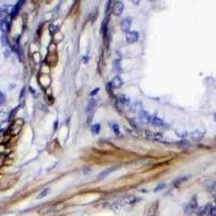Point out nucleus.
Returning <instances> with one entry per match:
<instances>
[{
	"mask_svg": "<svg viewBox=\"0 0 216 216\" xmlns=\"http://www.w3.org/2000/svg\"><path fill=\"white\" fill-rule=\"evenodd\" d=\"M180 146H184V147H187V146H189V145H190L188 140H182V142H180Z\"/></svg>",
	"mask_w": 216,
	"mask_h": 216,
	"instance_id": "25",
	"label": "nucleus"
},
{
	"mask_svg": "<svg viewBox=\"0 0 216 216\" xmlns=\"http://www.w3.org/2000/svg\"><path fill=\"white\" fill-rule=\"evenodd\" d=\"M111 128H113V132L116 133V135H117V136H119V135H120V130H119V126H118V124L113 123V126H111Z\"/></svg>",
	"mask_w": 216,
	"mask_h": 216,
	"instance_id": "22",
	"label": "nucleus"
},
{
	"mask_svg": "<svg viewBox=\"0 0 216 216\" xmlns=\"http://www.w3.org/2000/svg\"><path fill=\"white\" fill-rule=\"evenodd\" d=\"M91 131H92L93 134H99V131H101V126H99V123H94L92 126V128H91Z\"/></svg>",
	"mask_w": 216,
	"mask_h": 216,
	"instance_id": "18",
	"label": "nucleus"
},
{
	"mask_svg": "<svg viewBox=\"0 0 216 216\" xmlns=\"http://www.w3.org/2000/svg\"><path fill=\"white\" fill-rule=\"evenodd\" d=\"M138 113H140V120L142 122H144V123H149V122H151L153 117H150V115H149L147 111H145V110L142 109Z\"/></svg>",
	"mask_w": 216,
	"mask_h": 216,
	"instance_id": "8",
	"label": "nucleus"
},
{
	"mask_svg": "<svg viewBox=\"0 0 216 216\" xmlns=\"http://www.w3.org/2000/svg\"><path fill=\"white\" fill-rule=\"evenodd\" d=\"M140 106H142V105H140V103H138V102H137V103H134L131 106V110H133V111H136L137 109L142 110V109H140Z\"/></svg>",
	"mask_w": 216,
	"mask_h": 216,
	"instance_id": "20",
	"label": "nucleus"
},
{
	"mask_svg": "<svg viewBox=\"0 0 216 216\" xmlns=\"http://www.w3.org/2000/svg\"><path fill=\"white\" fill-rule=\"evenodd\" d=\"M113 68H116L118 72H120L121 68H120V62H119V61H115V62H113Z\"/></svg>",
	"mask_w": 216,
	"mask_h": 216,
	"instance_id": "24",
	"label": "nucleus"
},
{
	"mask_svg": "<svg viewBox=\"0 0 216 216\" xmlns=\"http://www.w3.org/2000/svg\"><path fill=\"white\" fill-rule=\"evenodd\" d=\"M197 207H198L197 198H196V197H194V198L190 200V202H189V205H188V209H187V211H188V210H191V211H194V210H196V209H197Z\"/></svg>",
	"mask_w": 216,
	"mask_h": 216,
	"instance_id": "17",
	"label": "nucleus"
},
{
	"mask_svg": "<svg viewBox=\"0 0 216 216\" xmlns=\"http://www.w3.org/2000/svg\"><path fill=\"white\" fill-rule=\"evenodd\" d=\"M95 106H96V101L95 99H90L88 102V105H86V111L88 113H92L94 110Z\"/></svg>",
	"mask_w": 216,
	"mask_h": 216,
	"instance_id": "16",
	"label": "nucleus"
},
{
	"mask_svg": "<svg viewBox=\"0 0 216 216\" xmlns=\"http://www.w3.org/2000/svg\"><path fill=\"white\" fill-rule=\"evenodd\" d=\"M54 211H55V207L54 205H48V207H42L40 211H39V214L45 215V214H50V213H52Z\"/></svg>",
	"mask_w": 216,
	"mask_h": 216,
	"instance_id": "12",
	"label": "nucleus"
},
{
	"mask_svg": "<svg viewBox=\"0 0 216 216\" xmlns=\"http://www.w3.org/2000/svg\"><path fill=\"white\" fill-rule=\"evenodd\" d=\"M1 164H2V161H0V165H1Z\"/></svg>",
	"mask_w": 216,
	"mask_h": 216,
	"instance_id": "30",
	"label": "nucleus"
},
{
	"mask_svg": "<svg viewBox=\"0 0 216 216\" xmlns=\"http://www.w3.org/2000/svg\"><path fill=\"white\" fill-rule=\"evenodd\" d=\"M151 123H153L155 126H158V128H169V124H167V122L159 117H153Z\"/></svg>",
	"mask_w": 216,
	"mask_h": 216,
	"instance_id": "4",
	"label": "nucleus"
},
{
	"mask_svg": "<svg viewBox=\"0 0 216 216\" xmlns=\"http://www.w3.org/2000/svg\"><path fill=\"white\" fill-rule=\"evenodd\" d=\"M110 84L113 86V89H117V88H120L122 86V80L120 77L116 76L113 78V80L110 81Z\"/></svg>",
	"mask_w": 216,
	"mask_h": 216,
	"instance_id": "11",
	"label": "nucleus"
},
{
	"mask_svg": "<svg viewBox=\"0 0 216 216\" xmlns=\"http://www.w3.org/2000/svg\"><path fill=\"white\" fill-rule=\"evenodd\" d=\"M145 133H146V136L148 137V138H150V140H161L162 138H163V136H162L161 133H159V132H151V131H145Z\"/></svg>",
	"mask_w": 216,
	"mask_h": 216,
	"instance_id": "5",
	"label": "nucleus"
},
{
	"mask_svg": "<svg viewBox=\"0 0 216 216\" xmlns=\"http://www.w3.org/2000/svg\"><path fill=\"white\" fill-rule=\"evenodd\" d=\"M159 211V203L153 202L146 210V216H158Z\"/></svg>",
	"mask_w": 216,
	"mask_h": 216,
	"instance_id": "1",
	"label": "nucleus"
},
{
	"mask_svg": "<svg viewBox=\"0 0 216 216\" xmlns=\"http://www.w3.org/2000/svg\"><path fill=\"white\" fill-rule=\"evenodd\" d=\"M211 210H212V207L210 205V204H207V205L203 207L202 209L200 210V212H199V215H201V216L209 215V214H211Z\"/></svg>",
	"mask_w": 216,
	"mask_h": 216,
	"instance_id": "15",
	"label": "nucleus"
},
{
	"mask_svg": "<svg viewBox=\"0 0 216 216\" xmlns=\"http://www.w3.org/2000/svg\"><path fill=\"white\" fill-rule=\"evenodd\" d=\"M165 187V184L164 183H160V184L157 185V187L155 188V192H157V191H160V190H162V189Z\"/></svg>",
	"mask_w": 216,
	"mask_h": 216,
	"instance_id": "23",
	"label": "nucleus"
},
{
	"mask_svg": "<svg viewBox=\"0 0 216 216\" xmlns=\"http://www.w3.org/2000/svg\"><path fill=\"white\" fill-rule=\"evenodd\" d=\"M118 167H108V169H106V170H104L103 172H101L99 175V180H104V178H106V177H108V176L110 175L111 173H113V171H116L117 170Z\"/></svg>",
	"mask_w": 216,
	"mask_h": 216,
	"instance_id": "6",
	"label": "nucleus"
},
{
	"mask_svg": "<svg viewBox=\"0 0 216 216\" xmlns=\"http://www.w3.org/2000/svg\"><path fill=\"white\" fill-rule=\"evenodd\" d=\"M59 29V25H55V24H51V26H50V32H52V34H55V32H57Z\"/></svg>",
	"mask_w": 216,
	"mask_h": 216,
	"instance_id": "19",
	"label": "nucleus"
},
{
	"mask_svg": "<svg viewBox=\"0 0 216 216\" xmlns=\"http://www.w3.org/2000/svg\"><path fill=\"white\" fill-rule=\"evenodd\" d=\"M210 215H212V216H216V207H212L211 214H210Z\"/></svg>",
	"mask_w": 216,
	"mask_h": 216,
	"instance_id": "27",
	"label": "nucleus"
},
{
	"mask_svg": "<svg viewBox=\"0 0 216 216\" xmlns=\"http://www.w3.org/2000/svg\"><path fill=\"white\" fill-rule=\"evenodd\" d=\"M99 88H97V89H94V90H93V92H91V93H90V95H91V96H93V95H95L96 93H99Z\"/></svg>",
	"mask_w": 216,
	"mask_h": 216,
	"instance_id": "28",
	"label": "nucleus"
},
{
	"mask_svg": "<svg viewBox=\"0 0 216 216\" xmlns=\"http://www.w3.org/2000/svg\"><path fill=\"white\" fill-rule=\"evenodd\" d=\"M126 42L128 43H135L138 41V34L134 30H131V32H126Z\"/></svg>",
	"mask_w": 216,
	"mask_h": 216,
	"instance_id": "2",
	"label": "nucleus"
},
{
	"mask_svg": "<svg viewBox=\"0 0 216 216\" xmlns=\"http://www.w3.org/2000/svg\"><path fill=\"white\" fill-rule=\"evenodd\" d=\"M214 120H215V122H216V113L214 115Z\"/></svg>",
	"mask_w": 216,
	"mask_h": 216,
	"instance_id": "29",
	"label": "nucleus"
},
{
	"mask_svg": "<svg viewBox=\"0 0 216 216\" xmlns=\"http://www.w3.org/2000/svg\"><path fill=\"white\" fill-rule=\"evenodd\" d=\"M0 30L2 32H9V23L7 22V20H1L0 21Z\"/></svg>",
	"mask_w": 216,
	"mask_h": 216,
	"instance_id": "14",
	"label": "nucleus"
},
{
	"mask_svg": "<svg viewBox=\"0 0 216 216\" xmlns=\"http://www.w3.org/2000/svg\"><path fill=\"white\" fill-rule=\"evenodd\" d=\"M120 27L123 32H130V28H131V20L129 18H123L121 21V24H120Z\"/></svg>",
	"mask_w": 216,
	"mask_h": 216,
	"instance_id": "9",
	"label": "nucleus"
},
{
	"mask_svg": "<svg viewBox=\"0 0 216 216\" xmlns=\"http://www.w3.org/2000/svg\"><path fill=\"white\" fill-rule=\"evenodd\" d=\"M117 104L118 105H121L123 107H126V106H128V105L130 104V97L124 94H121L120 96H118Z\"/></svg>",
	"mask_w": 216,
	"mask_h": 216,
	"instance_id": "7",
	"label": "nucleus"
},
{
	"mask_svg": "<svg viewBox=\"0 0 216 216\" xmlns=\"http://www.w3.org/2000/svg\"><path fill=\"white\" fill-rule=\"evenodd\" d=\"M5 95L2 94V92H0V104L5 103Z\"/></svg>",
	"mask_w": 216,
	"mask_h": 216,
	"instance_id": "26",
	"label": "nucleus"
},
{
	"mask_svg": "<svg viewBox=\"0 0 216 216\" xmlns=\"http://www.w3.org/2000/svg\"><path fill=\"white\" fill-rule=\"evenodd\" d=\"M123 10H124V5H123L122 2H120V1H118V2H116V3L113 5V13L115 14L116 16H119V15H121V14L123 13Z\"/></svg>",
	"mask_w": 216,
	"mask_h": 216,
	"instance_id": "3",
	"label": "nucleus"
},
{
	"mask_svg": "<svg viewBox=\"0 0 216 216\" xmlns=\"http://www.w3.org/2000/svg\"><path fill=\"white\" fill-rule=\"evenodd\" d=\"M49 191H50V188H47V189H45L42 192H41L38 197H37V199H42L43 197H45V196H48V194H49Z\"/></svg>",
	"mask_w": 216,
	"mask_h": 216,
	"instance_id": "21",
	"label": "nucleus"
},
{
	"mask_svg": "<svg viewBox=\"0 0 216 216\" xmlns=\"http://www.w3.org/2000/svg\"><path fill=\"white\" fill-rule=\"evenodd\" d=\"M190 135H191V138H192L194 140H199L203 137L204 132H203V130H196V131H194Z\"/></svg>",
	"mask_w": 216,
	"mask_h": 216,
	"instance_id": "10",
	"label": "nucleus"
},
{
	"mask_svg": "<svg viewBox=\"0 0 216 216\" xmlns=\"http://www.w3.org/2000/svg\"><path fill=\"white\" fill-rule=\"evenodd\" d=\"M22 3H24V1H20V2H18V3L11 9V12H10V13H11V16H12V18H14V16L18 15V11H20L21 7H22Z\"/></svg>",
	"mask_w": 216,
	"mask_h": 216,
	"instance_id": "13",
	"label": "nucleus"
}]
</instances>
